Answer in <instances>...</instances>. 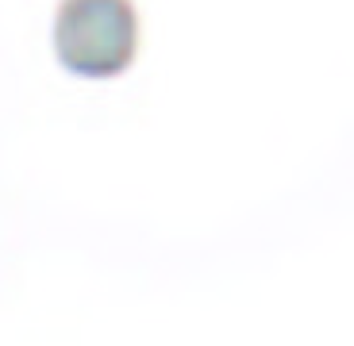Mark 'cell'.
<instances>
[{"instance_id": "cell-1", "label": "cell", "mask_w": 354, "mask_h": 346, "mask_svg": "<svg viewBox=\"0 0 354 346\" xmlns=\"http://www.w3.org/2000/svg\"><path fill=\"white\" fill-rule=\"evenodd\" d=\"M139 23L131 0H62L54 12V54L70 73L108 77L135 54Z\"/></svg>"}]
</instances>
